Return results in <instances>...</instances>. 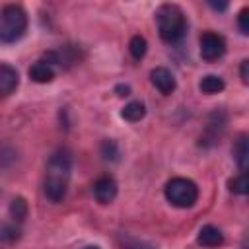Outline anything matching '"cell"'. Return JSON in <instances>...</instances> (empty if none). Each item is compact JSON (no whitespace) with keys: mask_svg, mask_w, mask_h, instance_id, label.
<instances>
[{"mask_svg":"<svg viewBox=\"0 0 249 249\" xmlns=\"http://www.w3.org/2000/svg\"><path fill=\"white\" fill-rule=\"evenodd\" d=\"M72 163H74L72 154L66 148L53 152V156L49 158L43 191L51 202H60L66 196L70 175H72Z\"/></svg>","mask_w":249,"mask_h":249,"instance_id":"6da1fadb","label":"cell"},{"mask_svg":"<svg viewBox=\"0 0 249 249\" xmlns=\"http://www.w3.org/2000/svg\"><path fill=\"white\" fill-rule=\"evenodd\" d=\"M156 25L165 43H177L187 33V19L177 4H161L156 12Z\"/></svg>","mask_w":249,"mask_h":249,"instance_id":"7a4b0ae2","label":"cell"},{"mask_svg":"<svg viewBox=\"0 0 249 249\" xmlns=\"http://www.w3.org/2000/svg\"><path fill=\"white\" fill-rule=\"evenodd\" d=\"M27 31V14L18 4H8L0 12V41L16 43Z\"/></svg>","mask_w":249,"mask_h":249,"instance_id":"3957f363","label":"cell"},{"mask_svg":"<svg viewBox=\"0 0 249 249\" xmlns=\"http://www.w3.org/2000/svg\"><path fill=\"white\" fill-rule=\"evenodd\" d=\"M165 198L175 208H191L198 198V187L187 177H173L165 183Z\"/></svg>","mask_w":249,"mask_h":249,"instance_id":"277c9868","label":"cell"},{"mask_svg":"<svg viewBox=\"0 0 249 249\" xmlns=\"http://www.w3.org/2000/svg\"><path fill=\"white\" fill-rule=\"evenodd\" d=\"M200 56L206 60V62H214L218 60L220 56H224L226 53V41L222 35L214 33V31H204L200 35Z\"/></svg>","mask_w":249,"mask_h":249,"instance_id":"5b68a950","label":"cell"},{"mask_svg":"<svg viewBox=\"0 0 249 249\" xmlns=\"http://www.w3.org/2000/svg\"><path fill=\"white\" fill-rule=\"evenodd\" d=\"M117 191H119L117 181H115L111 175H101V177L95 179V183H93V196H95V200H97L99 204H109V202H113L115 196H117Z\"/></svg>","mask_w":249,"mask_h":249,"instance_id":"8992f818","label":"cell"},{"mask_svg":"<svg viewBox=\"0 0 249 249\" xmlns=\"http://www.w3.org/2000/svg\"><path fill=\"white\" fill-rule=\"evenodd\" d=\"M150 80H152V84L156 86V89H158L160 93H163V95H169V93L175 89V86H177L173 74H171L167 68H163V66L154 68V70L150 72Z\"/></svg>","mask_w":249,"mask_h":249,"instance_id":"52a82bcc","label":"cell"},{"mask_svg":"<svg viewBox=\"0 0 249 249\" xmlns=\"http://www.w3.org/2000/svg\"><path fill=\"white\" fill-rule=\"evenodd\" d=\"M226 126V113L224 111H214L208 119V124H206V132L204 136L200 138V144H204V140H208L210 144H214L220 136V132L224 130Z\"/></svg>","mask_w":249,"mask_h":249,"instance_id":"ba28073f","label":"cell"},{"mask_svg":"<svg viewBox=\"0 0 249 249\" xmlns=\"http://www.w3.org/2000/svg\"><path fill=\"white\" fill-rule=\"evenodd\" d=\"M19 86V74L10 64H0V93L2 97H8L16 88Z\"/></svg>","mask_w":249,"mask_h":249,"instance_id":"9c48e42d","label":"cell"},{"mask_svg":"<svg viewBox=\"0 0 249 249\" xmlns=\"http://www.w3.org/2000/svg\"><path fill=\"white\" fill-rule=\"evenodd\" d=\"M196 241H198V245H202V247H220V245L224 243V233H222L216 226L206 224V226H202V228L198 230Z\"/></svg>","mask_w":249,"mask_h":249,"instance_id":"30bf717a","label":"cell"},{"mask_svg":"<svg viewBox=\"0 0 249 249\" xmlns=\"http://www.w3.org/2000/svg\"><path fill=\"white\" fill-rule=\"evenodd\" d=\"M233 160L241 171H249V134L237 136L233 144Z\"/></svg>","mask_w":249,"mask_h":249,"instance_id":"8fae6325","label":"cell"},{"mask_svg":"<svg viewBox=\"0 0 249 249\" xmlns=\"http://www.w3.org/2000/svg\"><path fill=\"white\" fill-rule=\"evenodd\" d=\"M29 78L33 82H37V84H49V82L54 80V68L47 60H37L29 68Z\"/></svg>","mask_w":249,"mask_h":249,"instance_id":"7c38bea8","label":"cell"},{"mask_svg":"<svg viewBox=\"0 0 249 249\" xmlns=\"http://www.w3.org/2000/svg\"><path fill=\"white\" fill-rule=\"evenodd\" d=\"M144 115H146V107H144L142 101H130L121 111V117L128 123H138V121L144 119Z\"/></svg>","mask_w":249,"mask_h":249,"instance_id":"4fadbf2b","label":"cell"},{"mask_svg":"<svg viewBox=\"0 0 249 249\" xmlns=\"http://www.w3.org/2000/svg\"><path fill=\"white\" fill-rule=\"evenodd\" d=\"M198 88H200L202 93L214 95V93H220V91L226 88V84H224V80H222L220 76H216V74H206V76L200 80Z\"/></svg>","mask_w":249,"mask_h":249,"instance_id":"5bb4252c","label":"cell"},{"mask_svg":"<svg viewBox=\"0 0 249 249\" xmlns=\"http://www.w3.org/2000/svg\"><path fill=\"white\" fill-rule=\"evenodd\" d=\"M10 216L14 218L16 224L23 222L25 216H27V202L23 196H14L12 202H10Z\"/></svg>","mask_w":249,"mask_h":249,"instance_id":"9a60e30c","label":"cell"},{"mask_svg":"<svg viewBox=\"0 0 249 249\" xmlns=\"http://www.w3.org/2000/svg\"><path fill=\"white\" fill-rule=\"evenodd\" d=\"M230 191L235 195H245L249 196V171H243L235 179L230 181Z\"/></svg>","mask_w":249,"mask_h":249,"instance_id":"2e32d148","label":"cell"},{"mask_svg":"<svg viewBox=\"0 0 249 249\" xmlns=\"http://www.w3.org/2000/svg\"><path fill=\"white\" fill-rule=\"evenodd\" d=\"M128 51H130L132 58H136V60L144 58V54H146V51H148L146 39H144L142 35H134V37L130 39V43H128Z\"/></svg>","mask_w":249,"mask_h":249,"instance_id":"e0dca14e","label":"cell"},{"mask_svg":"<svg viewBox=\"0 0 249 249\" xmlns=\"http://www.w3.org/2000/svg\"><path fill=\"white\" fill-rule=\"evenodd\" d=\"M101 156H103V160H107V161H119L121 150H119L117 142H115V140H103V142H101Z\"/></svg>","mask_w":249,"mask_h":249,"instance_id":"ac0fdd59","label":"cell"},{"mask_svg":"<svg viewBox=\"0 0 249 249\" xmlns=\"http://www.w3.org/2000/svg\"><path fill=\"white\" fill-rule=\"evenodd\" d=\"M21 235V230H19V224H4L2 226V231H0V237L4 243H14L18 241Z\"/></svg>","mask_w":249,"mask_h":249,"instance_id":"d6986e66","label":"cell"},{"mask_svg":"<svg viewBox=\"0 0 249 249\" xmlns=\"http://www.w3.org/2000/svg\"><path fill=\"white\" fill-rule=\"evenodd\" d=\"M237 27H239V31L243 35H249V6L239 10V14H237Z\"/></svg>","mask_w":249,"mask_h":249,"instance_id":"ffe728a7","label":"cell"},{"mask_svg":"<svg viewBox=\"0 0 249 249\" xmlns=\"http://www.w3.org/2000/svg\"><path fill=\"white\" fill-rule=\"evenodd\" d=\"M123 249H154V247H152V245H148L146 241H140V239L123 237Z\"/></svg>","mask_w":249,"mask_h":249,"instance_id":"44dd1931","label":"cell"},{"mask_svg":"<svg viewBox=\"0 0 249 249\" xmlns=\"http://www.w3.org/2000/svg\"><path fill=\"white\" fill-rule=\"evenodd\" d=\"M239 76H241L243 84L249 88V58L241 62V66H239Z\"/></svg>","mask_w":249,"mask_h":249,"instance_id":"7402d4cb","label":"cell"},{"mask_svg":"<svg viewBox=\"0 0 249 249\" xmlns=\"http://www.w3.org/2000/svg\"><path fill=\"white\" fill-rule=\"evenodd\" d=\"M208 6H210L212 10H218V12L228 10V2H214V0H208Z\"/></svg>","mask_w":249,"mask_h":249,"instance_id":"603a6c76","label":"cell"},{"mask_svg":"<svg viewBox=\"0 0 249 249\" xmlns=\"http://www.w3.org/2000/svg\"><path fill=\"white\" fill-rule=\"evenodd\" d=\"M115 91H117V95H121V97H124V95H130V88L128 86H117L115 88Z\"/></svg>","mask_w":249,"mask_h":249,"instance_id":"cb8c5ba5","label":"cell"},{"mask_svg":"<svg viewBox=\"0 0 249 249\" xmlns=\"http://www.w3.org/2000/svg\"><path fill=\"white\" fill-rule=\"evenodd\" d=\"M82 249H99L97 245H86V247H82Z\"/></svg>","mask_w":249,"mask_h":249,"instance_id":"d4e9b609","label":"cell"}]
</instances>
